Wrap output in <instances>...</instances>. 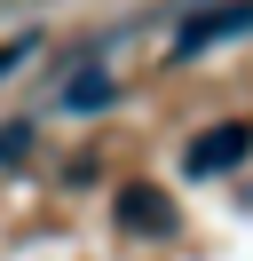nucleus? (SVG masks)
Listing matches in <instances>:
<instances>
[{
	"label": "nucleus",
	"instance_id": "1",
	"mask_svg": "<svg viewBox=\"0 0 253 261\" xmlns=\"http://www.w3.org/2000/svg\"><path fill=\"white\" fill-rule=\"evenodd\" d=\"M253 159V119H221V127H206L198 143H190V174H230V166Z\"/></svg>",
	"mask_w": 253,
	"mask_h": 261
},
{
	"label": "nucleus",
	"instance_id": "2",
	"mask_svg": "<svg viewBox=\"0 0 253 261\" xmlns=\"http://www.w3.org/2000/svg\"><path fill=\"white\" fill-rule=\"evenodd\" d=\"M237 32H253V0H214V8H198V16L174 32V56H198V48L237 40Z\"/></svg>",
	"mask_w": 253,
	"mask_h": 261
},
{
	"label": "nucleus",
	"instance_id": "3",
	"mask_svg": "<svg viewBox=\"0 0 253 261\" xmlns=\"http://www.w3.org/2000/svg\"><path fill=\"white\" fill-rule=\"evenodd\" d=\"M166 214H174V206H166V198L150 190V182L119 190V222H127V229H166Z\"/></svg>",
	"mask_w": 253,
	"mask_h": 261
},
{
	"label": "nucleus",
	"instance_id": "4",
	"mask_svg": "<svg viewBox=\"0 0 253 261\" xmlns=\"http://www.w3.org/2000/svg\"><path fill=\"white\" fill-rule=\"evenodd\" d=\"M103 103H111V80H103V71H79V80L63 87V111H103Z\"/></svg>",
	"mask_w": 253,
	"mask_h": 261
},
{
	"label": "nucleus",
	"instance_id": "5",
	"mask_svg": "<svg viewBox=\"0 0 253 261\" xmlns=\"http://www.w3.org/2000/svg\"><path fill=\"white\" fill-rule=\"evenodd\" d=\"M24 143H32V119H8V127H0V166L24 159Z\"/></svg>",
	"mask_w": 253,
	"mask_h": 261
},
{
	"label": "nucleus",
	"instance_id": "6",
	"mask_svg": "<svg viewBox=\"0 0 253 261\" xmlns=\"http://www.w3.org/2000/svg\"><path fill=\"white\" fill-rule=\"evenodd\" d=\"M32 56H40V32H24V40H8V48H0V80H8L16 64H32Z\"/></svg>",
	"mask_w": 253,
	"mask_h": 261
}]
</instances>
